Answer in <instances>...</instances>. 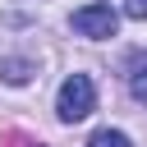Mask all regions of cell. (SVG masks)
<instances>
[{"mask_svg":"<svg viewBox=\"0 0 147 147\" xmlns=\"http://www.w3.org/2000/svg\"><path fill=\"white\" fill-rule=\"evenodd\" d=\"M87 147H133V142H129L119 129H96V133L87 138Z\"/></svg>","mask_w":147,"mask_h":147,"instance_id":"4","label":"cell"},{"mask_svg":"<svg viewBox=\"0 0 147 147\" xmlns=\"http://www.w3.org/2000/svg\"><path fill=\"white\" fill-rule=\"evenodd\" d=\"M124 14L129 18H147V0H124Z\"/></svg>","mask_w":147,"mask_h":147,"instance_id":"5","label":"cell"},{"mask_svg":"<svg viewBox=\"0 0 147 147\" xmlns=\"http://www.w3.org/2000/svg\"><path fill=\"white\" fill-rule=\"evenodd\" d=\"M18 147H37V142H28V138H18Z\"/></svg>","mask_w":147,"mask_h":147,"instance_id":"7","label":"cell"},{"mask_svg":"<svg viewBox=\"0 0 147 147\" xmlns=\"http://www.w3.org/2000/svg\"><path fill=\"white\" fill-rule=\"evenodd\" d=\"M0 78L5 83H28L32 78V64L28 60H0Z\"/></svg>","mask_w":147,"mask_h":147,"instance_id":"3","label":"cell"},{"mask_svg":"<svg viewBox=\"0 0 147 147\" xmlns=\"http://www.w3.org/2000/svg\"><path fill=\"white\" fill-rule=\"evenodd\" d=\"M69 23H74L78 37H92V41H106V37H115V28H119V18H115L110 5H83V9H74Z\"/></svg>","mask_w":147,"mask_h":147,"instance_id":"2","label":"cell"},{"mask_svg":"<svg viewBox=\"0 0 147 147\" xmlns=\"http://www.w3.org/2000/svg\"><path fill=\"white\" fill-rule=\"evenodd\" d=\"M92 106H96V87H92V78H87V74H69V78L60 83V101H55L60 119L74 124V119L92 115Z\"/></svg>","mask_w":147,"mask_h":147,"instance_id":"1","label":"cell"},{"mask_svg":"<svg viewBox=\"0 0 147 147\" xmlns=\"http://www.w3.org/2000/svg\"><path fill=\"white\" fill-rule=\"evenodd\" d=\"M133 96H138V101H147V69H138V74H133Z\"/></svg>","mask_w":147,"mask_h":147,"instance_id":"6","label":"cell"}]
</instances>
